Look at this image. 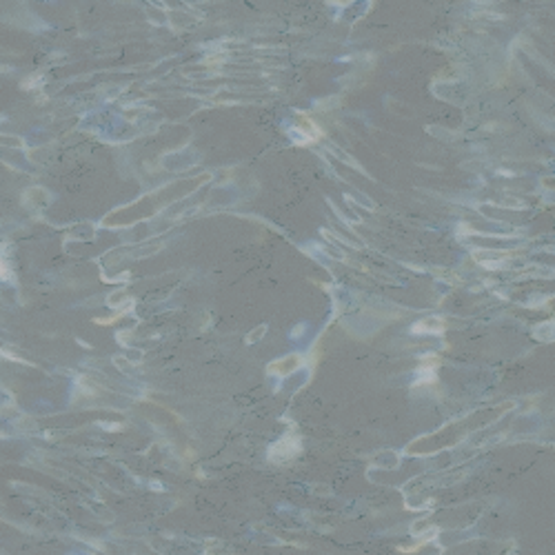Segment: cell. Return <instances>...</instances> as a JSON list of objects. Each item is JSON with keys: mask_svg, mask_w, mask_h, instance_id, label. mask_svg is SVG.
Instances as JSON below:
<instances>
[{"mask_svg": "<svg viewBox=\"0 0 555 555\" xmlns=\"http://www.w3.org/2000/svg\"><path fill=\"white\" fill-rule=\"evenodd\" d=\"M446 331V322L442 318H424L411 327V333H431V336H442Z\"/></svg>", "mask_w": 555, "mask_h": 555, "instance_id": "3", "label": "cell"}, {"mask_svg": "<svg viewBox=\"0 0 555 555\" xmlns=\"http://www.w3.org/2000/svg\"><path fill=\"white\" fill-rule=\"evenodd\" d=\"M298 453H300V438H296V435H285L278 444H273L269 449V460L271 462H287Z\"/></svg>", "mask_w": 555, "mask_h": 555, "instance_id": "1", "label": "cell"}, {"mask_svg": "<svg viewBox=\"0 0 555 555\" xmlns=\"http://www.w3.org/2000/svg\"><path fill=\"white\" fill-rule=\"evenodd\" d=\"M264 331H266V327H258V329H255V331H253V333H251V336H249V338H246V344H251V342H255V340H258V338H260V336H264Z\"/></svg>", "mask_w": 555, "mask_h": 555, "instance_id": "6", "label": "cell"}, {"mask_svg": "<svg viewBox=\"0 0 555 555\" xmlns=\"http://www.w3.org/2000/svg\"><path fill=\"white\" fill-rule=\"evenodd\" d=\"M296 120H298V133H307V140H309V142L322 136V129L307 114H298Z\"/></svg>", "mask_w": 555, "mask_h": 555, "instance_id": "4", "label": "cell"}, {"mask_svg": "<svg viewBox=\"0 0 555 555\" xmlns=\"http://www.w3.org/2000/svg\"><path fill=\"white\" fill-rule=\"evenodd\" d=\"M302 333H305V325H300V327H296V331H294V338H298V336H302Z\"/></svg>", "mask_w": 555, "mask_h": 555, "instance_id": "8", "label": "cell"}, {"mask_svg": "<svg viewBox=\"0 0 555 555\" xmlns=\"http://www.w3.org/2000/svg\"><path fill=\"white\" fill-rule=\"evenodd\" d=\"M302 364H305V358L298 356V353H291V356H287V358H282V360H275V362H271L266 371H269L271 376L287 378V376H291L294 371H298Z\"/></svg>", "mask_w": 555, "mask_h": 555, "instance_id": "2", "label": "cell"}, {"mask_svg": "<svg viewBox=\"0 0 555 555\" xmlns=\"http://www.w3.org/2000/svg\"><path fill=\"white\" fill-rule=\"evenodd\" d=\"M120 316H125V313H122V311H118L116 316H111V318H96V325H111V322H116Z\"/></svg>", "mask_w": 555, "mask_h": 555, "instance_id": "5", "label": "cell"}, {"mask_svg": "<svg viewBox=\"0 0 555 555\" xmlns=\"http://www.w3.org/2000/svg\"><path fill=\"white\" fill-rule=\"evenodd\" d=\"M5 275H7V264L0 260V278H5Z\"/></svg>", "mask_w": 555, "mask_h": 555, "instance_id": "7", "label": "cell"}]
</instances>
